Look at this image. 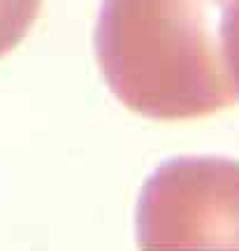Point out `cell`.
<instances>
[{
	"label": "cell",
	"instance_id": "cell-1",
	"mask_svg": "<svg viewBox=\"0 0 239 251\" xmlns=\"http://www.w3.org/2000/svg\"><path fill=\"white\" fill-rule=\"evenodd\" d=\"M235 0H102L96 56L128 109L184 121L237 102L223 56V21Z\"/></svg>",
	"mask_w": 239,
	"mask_h": 251
},
{
	"label": "cell",
	"instance_id": "cell-3",
	"mask_svg": "<svg viewBox=\"0 0 239 251\" xmlns=\"http://www.w3.org/2000/svg\"><path fill=\"white\" fill-rule=\"evenodd\" d=\"M42 0H0V56L9 54L35 24Z\"/></svg>",
	"mask_w": 239,
	"mask_h": 251
},
{
	"label": "cell",
	"instance_id": "cell-4",
	"mask_svg": "<svg viewBox=\"0 0 239 251\" xmlns=\"http://www.w3.org/2000/svg\"><path fill=\"white\" fill-rule=\"evenodd\" d=\"M223 56L228 77L239 100V0H235L223 21Z\"/></svg>",
	"mask_w": 239,
	"mask_h": 251
},
{
	"label": "cell",
	"instance_id": "cell-2",
	"mask_svg": "<svg viewBox=\"0 0 239 251\" xmlns=\"http://www.w3.org/2000/svg\"><path fill=\"white\" fill-rule=\"evenodd\" d=\"M140 251H239V161L181 156L151 175L137 202Z\"/></svg>",
	"mask_w": 239,
	"mask_h": 251
}]
</instances>
